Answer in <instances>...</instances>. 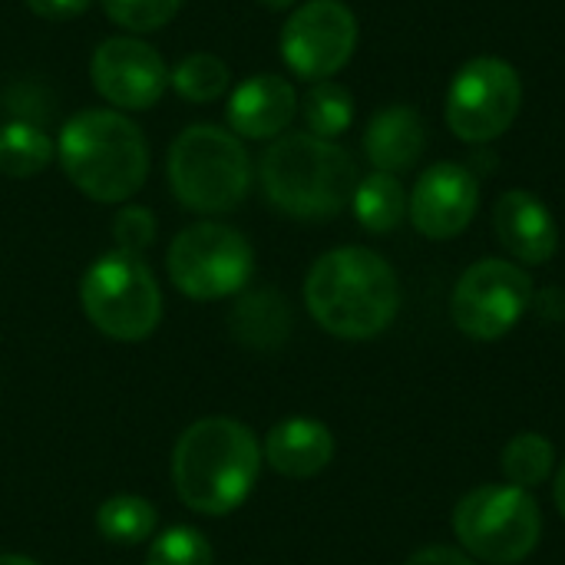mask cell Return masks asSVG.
<instances>
[{
  "label": "cell",
  "mask_w": 565,
  "mask_h": 565,
  "mask_svg": "<svg viewBox=\"0 0 565 565\" xmlns=\"http://www.w3.org/2000/svg\"><path fill=\"white\" fill-rule=\"evenodd\" d=\"M311 318L334 338L371 341L401 311V281L387 258L371 248L344 245L321 255L305 278Z\"/></svg>",
  "instance_id": "6da1fadb"
},
{
  "label": "cell",
  "mask_w": 565,
  "mask_h": 565,
  "mask_svg": "<svg viewBox=\"0 0 565 565\" xmlns=\"http://www.w3.org/2000/svg\"><path fill=\"white\" fill-rule=\"evenodd\" d=\"M262 473L258 437L232 417H205L185 427L172 450V483L179 500L202 516L235 513Z\"/></svg>",
  "instance_id": "7a4b0ae2"
},
{
  "label": "cell",
  "mask_w": 565,
  "mask_h": 565,
  "mask_svg": "<svg viewBox=\"0 0 565 565\" xmlns=\"http://www.w3.org/2000/svg\"><path fill=\"white\" fill-rule=\"evenodd\" d=\"M56 159L66 179L103 205L132 199L149 175L146 136L116 109H83L70 116L56 139Z\"/></svg>",
  "instance_id": "3957f363"
},
{
  "label": "cell",
  "mask_w": 565,
  "mask_h": 565,
  "mask_svg": "<svg viewBox=\"0 0 565 565\" xmlns=\"http://www.w3.org/2000/svg\"><path fill=\"white\" fill-rule=\"evenodd\" d=\"M258 179L268 202L291 218L338 215L361 182L351 152L311 132L278 136L258 162Z\"/></svg>",
  "instance_id": "277c9868"
},
{
  "label": "cell",
  "mask_w": 565,
  "mask_h": 565,
  "mask_svg": "<svg viewBox=\"0 0 565 565\" xmlns=\"http://www.w3.org/2000/svg\"><path fill=\"white\" fill-rule=\"evenodd\" d=\"M172 195L199 215H225L252 189V159L245 142L222 126L199 122L175 136L169 149Z\"/></svg>",
  "instance_id": "5b68a950"
},
{
  "label": "cell",
  "mask_w": 565,
  "mask_h": 565,
  "mask_svg": "<svg viewBox=\"0 0 565 565\" xmlns=\"http://www.w3.org/2000/svg\"><path fill=\"white\" fill-rule=\"evenodd\" d=\"M460 546L490 565H516L533 556L543 540V513L530 490L487 483L470 490L454 510Z\"/></svg>",
  "instance_id": "8992f818"
},
{
  "label": "cell",
  "mask_w": 565,
  "mask_h": 565,
  "mask_svg": "<svg viewBox=\"0 0 565 565\" xmlns=\"http://www.w3.org/2000/svg\"><path fill=\"white\" fill-rule=\"evenodd\" d=\"M79 305L89 324L113 341H142L162 321V291L152 268L126 252H106L86 268Z\"/></svg>",
  "instance_id": "52a82bcc"
},
{
  "label": "cell",
  "mask_w": 565,
  "mask_h": 565,
  "mask_svg": "<svg viewBox=\"0 0 565 565\" xmlns=\"http://www.w3.org/2000/svg\"><path fill=\"white\" fill-rule=\"evenodd\" d=\"M166 268L185 298L215 301L232 298L248 285L255 252L238 228L222 222H195L172 238Z\"/></svg>",
  "instance_id": "ba28073f"
},
{
  "label": "cell",
  "mask_w": 565,
  "mask_h": 565,
  "mask_svg": "<svg viewBox=\"0 0 565 565\" xmlns=\"http://www.w3.org/2000/svg\"><path fill=\"white\" fill-rule=\"evenodd\" d=\"M523 79L500 56H473L447 89V126L457 139L483 146L500 139L520 116Z\"/></svg>",
  "instance_id": "9c48e42d"
},
{
  "label": "cell",
  "mask_w": 565,
  "mask_h": 565,
  "mask_svg": "<svg viewBox=\"0 0 565 565\" xmlns=\"http://www.w3.org/2000/svg\"><path fill=\"white\" fill-rule=\"evenodd\" d=\"M533 301V278L503 258H483L463 271L454 288V324L473 341H497L510 334Z\"/></svg>",
  "instance_id": "30bf717a"
},
{
  "label": "cell",
  "mask_w": 565,
  "mask_h": 565,
  "mask_svg": "<svg viewBox=\"0 0 565 565\" xmlns=\"http://www.w3.org/2000/svg\"><path fill=\"white\" fill-rule=\"evenodd\" d=\"M358 50V17L341 0H308L281 26L285 66L308 79H331Z\"/></svg>",
  "instance_id": "8fae6325"
},
{
  "label": "cell",
  "mask_w": 565,
  "mask_h": 565,
  "mask_svg": "<svg viewBox=\"0 0 565 565\" xmlns=\"http://www.w3.org/2000/svg\"><path fill=\"white\" fill-rule=\"evenodd\" d=\"M89 79L116 109H152L169 86V66L149 43L136 36H109L93 50Z\"/></svg>",
  "instance_id": "7c38bea8"
},
{
  "label": "cell",
  "mask_w": 565,
  "mask_h": 565,
  "mask_svg": "<svg viewBox=\"0 0 565 565\" xmlns=\"http://www.w3.org/2000/svg\"><path fill=\"white\" fill-rule=\"evenodd\" d=\"M480 209V179L470 166L460 162H437L430 166L407 199V212L414 228L424 238L450 242L473 222Z\"/></svg>",
  "instance_id": "4fadbf2b"
},
{
  "label": "cell",
  "mask_w": 565,
  "mask_h": 565,
  "mask_svg": "<svg viewBox=\"0 0 565 565\" xmlns=\"http://www.w3.org/2000/svg\"><path fill=\"white\" fill-rule=\"evenodd\" d=\"M298 113L291 79L278 73H255L228 93V129L238 139H278Z\"/></svg>",
  "instance_id": "5bb4252c"
},
{
  "label": "cell",
  "mask_w": 565,
  "mask_h": 565,
  "mask_svg": "<svg viewBox=\"0 0 565 565\" xmlns=\"http://www.w3.org/2000/svg\"><path fill=\"white\" fill-rule=\"evenodd\" d=\"M493 228L520 265H546L559 248V225L550 205L526 189H510L497 199Z\"/></svg>",
  "instance_id": "9a60e30c"
},
{
  "label": "cell",
  "mask_w": 565,
  "mask_h": 565,
  "mask_svg": "<svg viewBox=\"0 0 565 565\" xmlns=\"http://www.w3.org/2000/svg\"><path fill=\"white\" fill-rule=\"evenodd\" d=\"M262 457L288 480H311L334 460V437L321 420L291 417L271 427Z\"/></svg>",
  "instance_id": "2e32d148"
},
{
  "label": "cell",
  "mask_w": 565,
  "mask_h": 565,
  "mask_svg": "<svg viewBox=\"0 0 565 565\" xmlns=\"http://www.w3.org/2000/svg\"><path fill=\"white\" fill-rule=\"evenodd\" d=\"M427 149V122L411 106L381 109L364 129V156L377 172H407Z\"/></svg>",
  "instance_id": "e0dca14e"
},
{
  "label": "cell",
  "mask_w": 565,
  "mask_h": 565,
  "mask_svg": "<svg viewBox=\"0 0 565 565\" xmlns=\"http://www.w3.org/2000/svg\"><path fill=\"white\" fill-rule=\"evenodd\" d=\"M232 338L252 351H275L288 341L295 315L278 288H258L242 295L228 311Z\"/></svg>",
  "instance_id": "ac0fdd59"
},
{
  "label": "cell",
  "mask_w": 565,
  "mask_h": 565,
  "mask_svg": "<svg viewBox=\"0 0 565 565\" xmlns=\"http://www.w3.org/2000/svg\"><path fill=\"white\" fill-rule=\"evenodd\" d=\"M351 209L371 235H387L407 215V189L391 172H371L367 179L358 182Z\"/></svg>",
  "instance_id": "d6986e66"
},
{
  "label": "cell",
  "mask_w": 565,
  "mask_h": 565,
  "mask_svg": "<svg viewBox=\"0 0 565 565\" xmlns=\"http://www.w3.org/2000/svg\"><path fill=\"white\" fill-rule=\"evenodd\" d=\"M56 156L53 139L26 122V119H10L0 122V175L7 179H30L43 172Z\"/></svg>",
  "instance_id": "ffe728a7"
},
{
  "label": "cell",
  "mask_w": 565,
  "mask_h": 565,
  "mask_svg": "<svg viewBox=\"0 0 565 565\" xmlns=\"http://www.w3.org/2000/svg\"><path fill=\"white\" fill-rule=\"evenodd\" d=\"M159 513L149 500L132 497V493H119L109 497L99 510H96V530L103 540L116 543V546H136L142 540H149L156 533Z\"/></svg>",
  "instance_id": "44dd1931"
},
{
  "label": "cell",
  "mask_w": 565,
  "mask_h": 565,
  "mask_svg": "<svg viewBox=\"0 0 565 565\" xmlns=\"http://www.w3.org/2000/svg\"><path fill=\"white\" fill-rule=\"evenodd\" d=\"M301 113H305V122H308L311 136L338 139L354 122V96L341 83L321 79V83H315L308 89V96L301 103Z\"/></svg>",
  "instance_id": "7402d4cb"
},
{
  "label": "cell",
  "mask_w": 565,
  "mask_h": 565,
  "mask_svg": "<svg viewBox=\"0 0 565 565\" xmlns=\"http://www.w3.org/2000/svg\"><path fill=\"white\" fill-rule=\"evenodd\" d=\"M553 467H556V450L543 434H516L503 450V473L520 490L543 487Z\"/></svg>",
  "instance_id": "603a6c76"
},
{
  "label": "cell",
  "mask_w": 565,
  "mask_h": 565,
  "mask_svg": "<svg viewBox=\"0 0 565 565\" xmlns=\"http://www.w3.org/2000/svg\"><path fill=\"white\" fill-rule=\"evenodd\" d=\"M228 79H232V73H228L225 60L215 53H192V56L179 60L175 70L169 73L172 89L189 103L218 99L228 89Z\"/></svg>",
  "instance_id": "cb8c5ba5"
},
{
  "label": "cell",
  "mask_w": 565,
  "mask_h": 565,
  "mask_svg": "<svg viewBox=\"0 0 565 565\" xmlns=\"http://www.w3.org/2000/svg\"><path fill=\"white\" fill-rule=\"evenodd\" d=\"M146 565H215V553L199 530L172 526L152 540Z\"/></svg>",
  "instance_id": "d4e9b609"
},
{
  "label": "cell",
  "mask_w": 565,
  "mask_h": 565,
  "mask_svg": "<svg viewBox=\"0 0 565 565\" xmlns=\"http://www.w3.org/2000/svg\"><path fill=\"white\" fill-rule=\"evenodd\" d=\"M106 17L132 33L162 30L182 7V0H99Z\"/></svg>",
  "instance_id": "484cf974"
},
{
  "label": "cell",
  "mask_w": 565,
  "mask_h": 565,
  "mask_svg": "<svg viewBox=\"0 0 565 565\" xmlns=\"http://www.w3.org/2000/svg\"><path fill=\"white\" fill-rule=\"evenodd\" d=\"M113 242L116 252L142 255L156 242V215L146 205H126L113 218Z\"/></svg>",
  "instance_id": "4316f807"
},
{
  "label": "cell",
  "mask_w": 565,
  "mask_h": 565,
  "mask_svg": "<svg viewBox=\"0 0 565 565\" xmlns=\"http://www.w3.org/2000/svg\"><path fill=\"white\" fill-rule=\"evenodd\" d=\"M40 20H50V23H63V20H73L79 17L93 0H23Z\"/></svg>",
  "instance_id": "83f0119b"
},
{
  "label": "cell",
  "mask_w": 565,
  "mask_h": 565,
  "mask_svg": "<svg viewBox=\"0 0 565 565\" xmlns=\"http://www.w3.org/2000/svg\"><path fill=\"white\" fill-rule=\"evenodd\" d=\"M407 565H477L467 553L450 550V546H427L420 553H414Z\"/></svg>",
  "instance_id": "f1b7e54d"
},
{
  "label": "cell",
  "mask_w": 565,
  "mask_h": 565,
  "mask_svg": "<svg viewBox=\"0 0 565 565\" xmlns=\"http://www.w3.org/2000/svg\"><path fill=\"white\" fill-rule=\"evenodd\" d=\"M553 497H556V510L563 513V520H565V463L559 467V473H556V487H553Z\"/></svg>",
  "instance_id": "f546056e"
},
{
  "label": "cell",
  "mask_w": 565,
  "mask_h": 565,
  "mask_svg": "<svg viewBox=\"0 0 565 565\" xmlns=\"http://www.w3.org/2000/svg\"><path fill=\"white\" fill-rule=\"evenodd\" d=\"M0 565H36V563H33V559H26V556L7 553V556H0Z\"/></svg>",
  "instance_id": "4dcf8cb0"
},
{
  "label": "cell",
  "mask_w": 565,
  "mask_h": 565,
  "mask_svg": "<svg viewBox=\"0 0 565 565\" xmlns=\"http://www.w3.org/2000/svg\"><path fill=\"white\" fill-rule=\"evenodd\" d=\"M262 7H268V10H288V7H295L298 0H258Z\"/></svg>",
  "instance_id": "1f68e13d"
}]
</instances>
